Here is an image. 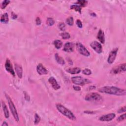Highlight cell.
<instances>
[{
    "mask_svg": "<svg viewBox=\"0 0 126 126\" xmlns=\"http://www.w3.org/2000/svg\"><path fill=\"white\" fill-rule=\"evenodd\" d=\"M98 92L102 93L113 95L118 96H125L126 92L125 89L119 88L115 86H104L98 89Z\"/></svg>",
    "mask_w": 126,
    "mask_h": 126,
    "instance_id": "6da1fadb",
    "label": "cell"
},
{
    "mask_svg": "<svg viewBox=\"0 0 126 126\" xmlns=\"http://www.w3.org/2000/svg\"><path fill=\"white\" fill-rule=\"evenodd\" d=\"M56 108L57 110L61 113L62 114L67 117L69 119L72 121L76 120V117L73 113L69 109L65 107L64 106L61 104H57L56 105Z\"/></svg>",
    "mask_w": 126,
    "mask_h": 126,
    "instance_id": "7a4b0ae2",
    "label": "cell"
},
{
    "mask_svg": "<svg viewBox=\"0 0 126 126\" xmlns=\"http://www.w3.org/2000/svg\"><path fill=\"white\" fill-rule=\"evenodd\" d=\"M5 97H6V99H7V101H8L9 107L10 110L11 111V112L13 116H14L15 120L16 122H18L19 121V118L18 112L17 111V110H16V108L15 107V105L14 104V103H13L11 98L9 97V96L5 94Z\"/></svg>",
    "mask_w": 126,
    "mask_h": 126,
    "instance_id": "3957f363",
    "label": "cell"
},
{
    "mask_svg": "<svg viewBox=\"0 0 126 126\" xmlns=\"http://www.w3.org/2000/svg\"><path fill=\"white\" fill-rule=\"evenodd\" d=\"M86 101L91 102H99L102 101V97L97 93H91L85 96Z\"/></svg>",
    "mask_w": 126,
    "mask_h": 126,
    "instance_id": "277c9868",
    "label": "cell"
},
{
    "mask_svg": "<svg viewBox=\"0 0 126 126\" xmlns=\"http://www.w3.org/2000/svg\"><path fill=\"white\" fill-rule=\"evenodd\" d=\"M71 80L72 82L76 85H84L85 84H90L91 81L89 79L83 78L81 76H74L71 77Z\"/></svg>",
    "mask_w": 126,
    "mask_h": 126,
    "instance_id": "5b68a950",
    "label": "cell"
},
{
    "mask_svg": "<svg viewBox=\"0 0 126 126\" xmlns=\"http://www.w3.org/2000/svg\"><path fill=\"white\" fill-rule=\"evenodd\" d=\"M75 46L77 50L80 54L85 57L90 56V52L81 43L77 42L76 43Z\"/></svg>",
    "mask_w": 126,
    "mask_h": 126,
    "instance_id": "8992f818",
    "label": "cell"
},
{
    "mask_svg": "<svg viewBox=\"0 0 126 126\" xmlns=\"http://www.w3.org/2000/svg\"><path fill=\"white\" fill-rule=\"evenodd\" d=\"M126 70V65L125 63L119 65L113 68L111 71V73L114 75L120 74L122 72H125Z\"/></svg>",
    "mask_w": 126,
    "mask_h": 126,
    "instance_id": "52a82bcc",
    "label": "cell"
},
{
    "mask_svg": "<svg viewBox=\"0 0 126 126\" xmlns=\"http://www.w3.org/2000/svg\"><path fill=\"white\" fill-rule=\"evenodd\" d=\"M90 46L98 54H101L103 52V47L102 44L97 42H93L90 43Z\"/></svg>",
    "mask_w": 126,
    "mask_h": 126,
    "instance_id": "ba28073f",
    "label": "cell"
},
{
    "mask_svg": "<svg viewBox=\"0 0 126 126\" xmlns=\"http://www.w3.org/2000/svg\"><path fill=\"white\" fill-rule=\"evenodd\" d=\"M118 51V48H115L113 49L110 52L107 59V62L109 64H112L114 62L117 54Z\"/></svg>",
    "mask_w": 126,
    "mask_h": 126,
    "instance_id": "9c48e42d",
    "label": "cell"
},
{
    "mask_svg": "<svg viewBox=\"0 0 126 126\" xmlns=\"http://www.w3.org/2000/svg\"><path fill=\"white\" fill-rule=\"evenodd\" d=\"M5 68L8 72H9L10 74L14 76H15V73L12 68V65L9 59H7L5 63Z\"/></svg>",
    "mask_w": 126,
    "mask_h": 126,
    "instance_id": "30bf717a",
    "label": "cell"
},
{
    "mask_svg": "<svg viewBox=\"0 0 126 126\" xmlns=\"http://www.w3.org/2000/svg\"><path fill=\"white\" fill-rule=\"evenodd\" d=\"M116 117L114 113H109L107 115H104L99 118V120L102 122H109L112 121Z\"/></svg>",
    "mask_w": 126,
    "mask_h": 126,
    "instance_id": "8fae6325",
    "label": "cell"
},
{
    "mask_svg": "<svg viewBox=\"0 0 126 126\" xmlns=\"http://www.w3.org/2000/svg\"><path fill=\"white\" fill-rule=\"evenodd\" d=\"M37 71L38 75H46L48 74V70L42 65V64H39L37 67Z\"/></svg>",
    "mask_w": 126,
    "mask_h": 126,
    "instance_id": "7c38bea8",
    "label": "cell"
},
{
    "mask_svg": "<svg viewBox=\"0 0 126 126\" xmlns=\"http://www.w3.org/2000/svg\"><path fill=\"white\" fill-rule=\"evenodd\" d=\"M48 82L51 85L52 88L55 90L60 89V86L58 83L56 79L53 77H50L48 79Z\"/></svg>",
    "mask_w": 126,
    "mask_h": 126,
    "instance_id": "4fadbf2b",
    "label": "cell"
},
{
    "mask_svg": "<svg viewBox=\"0 0 126 126\" xmlns=\"http://www.w3.org/2000/svg\"><path fill=\"white\" fill-rule=\"evenodd\" d=\"M75 44L72 42H67L64 45L63 50L66 52H72L74 50Z\"/></svg>",
    "mask_w": 126,
    "mask_h": 126,
    "instance_id": "5bb4252c",
    "label": "cell"
},
{
    "mask_svg": "<svg viewBox=\"0 0 126 126\" xmlns=\"http://www.w3.org/2000/svg\"><path fill=\"white\" fill-rule=\"evenodd\" d=\"M14 66H15V71L18 77L20 79L22 78L23 76V69L22 66L17 64H15Z\"/></svg>",
    "mask_w": 126,
    "mask_h": 126,
    "instance_id": "9a60e30c",
    "label": "cell"
},
{
    "mask_svg": "<svg viewBox=\"0 0 126 126\" xmlns=\"http://www.w3.org/2000/svg\"><path fill=\"white\" fill-rule=\"evenodd\" d=\"M97 38L98 41L102 44H104L105 42V36L103 31L102 30H99L97 35Z\"/></svg>",
    "mask_w": 126,
    "mask_h": 126,
    "instance_id": "2e32d148",
    "label": "cell"
},
{
    "mask_svg": "<svg viewBox=\"0 0 126 126\" xmlns=\"http://www.w3.org/2000/svg\"><path fill=\"white\" fill-rule=\"evenodd\" d=\"M67 71L71 75H76L81 72V69L79 68H69L67 70Z\"/></svg>",
    "mask_w": 126,
    "mask_h": 126,
    "instance_id": "e0dca14e",
    "label": "cell"
},
{
    "mask_svg": "<svg viewBox=\"0 0 126 126\" xmlns=\"http://www.w3.org/2000/svg\"><path fill=\"white\" fill-rule=\"evenodd\" d=\"M2 107L4 110L5 117L6 118H9V111L8 108L7 107H6V105L5 104V103L4 102H2Z\"/></svg>",
    "mask_w": 126,
    "mask_h": 126,
    "instance_id": "ac0fdd59",
    "label": "cell"
},
{
    "mask_svg": "<svg viewBox=\"0 0 126 126\" xmlns=\"http://www.w3.org/2000/svg\"><path fill=\"white\" fill-rule=\"evenodd\" d=\"M1 22L3 23H8L9 22V17L7 13L3 14L1 18Z\"/></svg>",
    "mask_w": 126,
    "mask_h": 126,
    "instance_id": "d6986e66",
    "label": "cell"
},
{
    "mask_svg": "<svg viewBox=\"0 0 126 126\" xmlns=\"http://www.w3.org/2000/svg\"><path fill=\"white\" fill-rule=\"evenodd\" d=\"M55 57L56 60L58 62V64L62 65H63L65 64V61L64 60V59L62 58L60 56L58 53L55 54Z\"/></svg>",
    "mask_w": 126,
    "mask_h": 126,
    "instance_id": "ffe728a7",
    "label": "cell"
},
{
    "mask_svg": "<svg viewBox=\"0 0 126 126\" xmlns=\"http://www.w3.org/2000/svg\"><path fill=\"white\" fill-rule=\"evenodd\" d=\"M70 9H74L76 11H77L80 13V14H81L82 7L80 5H73L70 6Z\"/></svg>",
    "mask_w": 126,
    "mask_h": 126,
    "instance_id": "44dd1931",
    "label": "cell"
},
{
    "mask_svg": "<svg viewBox=\"0 0 126 126\" xmlns=\"http://www.w3.org/2000/svg\"><path fill=\"white\" fill-rule=\"evenodd\" d=\"M54 44L55 46V48L59 49L62 47L63 42L60 40H56L54 42Z\"/></svg>",
    "mask_w": 126,
    "mask_h": 126,
    "instance_id": "7402d4cb",
    "label": "cell"
},
{
    "mask_svg": "<svg viewBox=\"0 0 126 126\" xmlns=\"http://www.w3.org/2000/svg\"><path fill=\"white\" fill-rule=\"evenodd\" d=\"M60 35L63 39H68L70 38V34L67 32H63L61 33Z\"/></svg>",
    "mask_w": 126,
    "mask_h": 126,
    "instance_id": "603a6c76",
    "label": "cell"
},
{
    "mask_svg": "<svg viewBox=\"0 0 126 126\" xmlns=\"http://www.w3.org/2000/svg\"><path fill=\"white\" fill-rule=\"evenodd\" d=\"M88 4V1H80V0H78V1H77V2L76 3V4H78L79 5H80L81 7H84V6H86Z\"/></svg>",
    "mask_w": 126,
    "mask_h": 126,
    "instance_id": "cb8c5ba5",
    "label": "cell"
},
{
    "mask_svg": "<svg viewBox=\"0 0 126 126\" xmlns=\"http://www.w3.org/2000/svg\"><path fill=\"white\" fill-rule=\"evenodd\" d=\"M55 24L54 20L52 18H48L46 20V24L49 26H52Z\"/></svg>",
    "mask_w": 126,
    "mask_h": 126,
    "instance_id": "d4e9b609",
    "label": "cell"
},
{
    "mask_svg": "<svg viewBox=\"0 0 126 126\" xmlns=\"http://www.w3.org/2000/svg\"><path fill=\"white\" fill-rule=\"evenodd\" d=\"M66 22H67V24L69 26H72L74 23V18H73L72 17H68L67 20H66Z\"/></svg>",
    "mask_w": 126,
    "mask_h": 126,
    "instance_id": "484cf974",
    "label": "cell"
},
{
    "mask_svg": "<svg viewBox=\"0 0 126 126\" xmlns=\"http://www.w3.org/2000/svg\"><path fill=\"white\" fill-rule=\"evenodd\" d=\"M10 1H8V0H5V1H3V3H2V5H1V9H5L6 7V6H7L10 3Z\"/></svg>",
    "mask_w": 126,
    "mask_h": 126,
    "instance_id": "4316f807",
    "label": "cell"
},
{
    "mask_svg": "<svg viewBox=\"0 0 126 126\" xmlns=\"http://www.w3.org/2000/svg\"><path fill=\"white\" fill-rule=\"evenodd\" d=\"M40 121H41V117H39V116L37 113H36L35 115L34 124L35 125H37L39 123Z\"/></svg>",
    "mask_w": 126,
    "mask_h": 126,
    "instance_id": "83f0119b",
    "label": "cell"
},
{
    "mask_svg": "<svg viewBox=\"0 0 126 126\" xmlns=\"http://www.w3.org/2000/svg\"><path fill=\"white\" fill-rule=\"evenodd\" d=\"M83 74L86 75H90L92 74L91 70L89 69H85L83 70L82 71Z\"/></svg>",
    "mask_w": 126,
    "mask_h": 126,
    "instance_id": "f1b7e54d",
    "label": "cell"
},
{
    "mask_svg": "<svg viewBox=\"0 0 126 126\" xmlns=\"http://www.w3.org/2000/svg\"><path fill=\"white\" fill-rule=\"evenodd\" d=\"M59 28L62 31H65V25L64 23H60L58 25Z\"/></svg>",
    "mask_w": 126,
    "mask_h": 126,
    "instance_id": "f546056e",
    "label": "cell"
},
{
    "mask_svg": "<svg viewBox=\"0 0 126 126\" xmlns=\"http://www.w3.org/2000/svg\"><path fill=\"white\" fill-rule=\"evenodd\" d=\"M126 114H124L121 116H119L117 119V121L118 122H122L124 121V120L126 119Z\"/></svg>",
    "mask_w": 126,
    "mask_h": 126,
    "instance_id": "4dcf8cb0",
    "label": "cell"
},
{
    "mask_svg": "<svg viewBox=\"0 0 126 126\" xmlns=\"http://www.w3.org/2000/svg\"><path fill=\"white\" fill-rule=\"evenodd\" d=\"M76 24L77 26V27L79 28H82L83 27V25L82 23L81 22V21H80V20L79 19H77V20L76 21Z\"/></svg>",
    "mask_w": 126,
    "mask_h": 126,
    "instance_id": "1f68e13d",
    "label": "cell"
},
{
    "mask_svg": "<svg viewBox=\"0 0 126 126\" xmlns=\"http://www.w3.org/2000/svg\"><path fill=\"white\" fill-rule=\"evenodd\" d=\"M23 93H24V98L25 99V100L27 101H30V97L29 95H28V94L27 93V92H25V91L23 92Z\"/></svg>",
    "mask_w": 126,
    "mask_h": 126,
    "instance_id": "d6a6232c",
    "label": "cell"
},
{
    "mask_svg": "<svg viewBox=\"0 0 126 126\" xmlns=\"http://www.w3.org/2000/svg\"><path fill=\"white\" fill-rule=\"evenodd\" d=\"M126 110V106H124V107H121L118 111V113H122L125 112Z\"/></svg>",
    "mask_w": 126,
    "mask_h": 126,
    "instance_id": "836d02e7",
    "label": "cell"
},
{
    "mask_svg": "<svg viewBox=\"0 0 126 126\" xmlns=\"http://www.w3.org/2000/svg\"><path fill=\"white\" fill-rule=\"evenodd\" d=\"M36 24L37 25H40L42 23V21H41V18L37 17V18H36Z\"/></svg>",
    "mask_w": 126,
    "mask_h": 126,
    "instance_id": "e575fe53",
    "label": "cell"
},
{
    "mask_svg": "<svg viewBox=\"0 0 126 126\" xmlns=\"http://www.w3.org/2000/svg\"><path fill=\"white\" fill-rule=\"evenodd\" d=\"M73 88L76 91H81V88L80 87L78 86H73Z\"/></svg>",
    "mask_w": 126,
    "mask_h": 126,
    "instance_id": "d590c367",
    "label": "cell"
},
{
    "mask_svg": "<svg viewBox=\"0 0 126 126\" xmlns=\"http://www.w3.org/2000/svg\"><path fill=\"white\" fill-rule=\"evenodd\" d=\"M11 18L14 20L16 19L17 18V15L14 12H11Z\"/></svg>",
    "mask_w": 126,
    "mask_h": 126,
    "instance_id": "8d00e7d4",
    "label": "cell"
},
{
    "mask_svg": "<svg viewBox=\"0 0 126 126\" xmlns=\"http://www.w3.org/2000/svg\"><path fill=\"white\" fill-rule=\"evenodd\" d=\"M85 113H86V114H93L95 112L94 111H90V110H87V111H85L84 112Z\"/></svg>",
    "mask_w": 126,
    "mask_h": 126,
    "instance_id": "74e56055",
    "label": "cell"
},
{
    "mask_svg": "<svg viewBox=\"0 0 126 126\" xmlns=\"http://www.w3.org/2000/svg\"><path fill=\"white\" fill-rule=\"evenodd\" d=\"M9 125H8V124L7 123H6V122H4L3 124H2V126H8Z\"/></svg>",
    "mask_w": 126,
    "mask_h": 126,
    "instance_id": "f35d334b",
    "label": "cell"
}]
</instances>
